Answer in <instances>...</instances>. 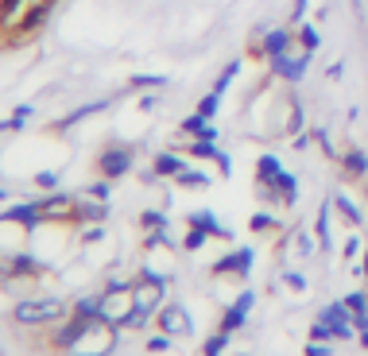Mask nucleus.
I'll return each mask as SVG.
<instances>
[{
  "mask_svg": "<svg viewBox=\"0 0 368 356\" xmlns=\"http://www.w3.org/2000/svg\"><path fill=\"white\" fill-rule=\"evenodd\" d=\"M62 302L59 298H28V302H20L12 310V318L20 321V326H43V321H54L62 318Z\"/></svg>",
  "mask_w": 368,
  "mask_h": 356,
  "instance_id": "obj_1",
  "label": "nucleus"
},
{
  "mask_svg": "<svg viewBox=\"0 0 368 356\" xmlns=\"http://www.w3.org/2000/svg\"><path fill=\"white\" fill-rule=\"evenodd\" d=\"M132 306H136V310H147V314H159V306H163V279L155 275V271H140V279H136V287H132Z\"/></svg>",
  "mask_w": 368,
  "mask_h": 356,
  "instance_id": "obj_2",
  "label": "nucleus"
},
{
  "mask_svg": "<svg viewBox=\"0 0 368 356\" xmlns=\"http://www.w3.org/2000/svg\"><path fill=\"white\" fill-rule=\"evenodd\" d=\"M252 260H256V252H252V248H236V252L221 255V260L214 263V275H241V279H248Z\"/></svg>",
  "mask_w": 368,
  "mask_h": 356,
  "instance_id": "obj_3",
  "label": "nucleus"
},
{
  "mask_svg": "<svg viewBox=\"0 0 368 356\" xmlns=\"http://www.w3.org/2000/svg\"><path fill=\"white\" fill-rule=\"evenodd\" d=\"M272 70L280 74L283 81H302V78H306V70H310V51H302V54H275Z\"/></svg>",
  "mask_w": 368,
  "mask_h": 356,
  "instance_id": "obj_4",
  "label": "nucleus"
},
{
  "mask_svg": "<svg viewBox=\"0 0 368 356\" xmlns=\"http://www.w3.org/2000/svg\"><path fill=\"white\" fill-rule=\"evenodd\" d=\"M252 306H256V294H252V291H241V294H236V302L225 310V318H221V329H225V333H236V329L248 321V310H252Z\"/></svg>",
  "mask_w": 368,
  "mask_h": 356,
  "instance_id": "obj_5",
  "label": "nucleus"
},
{
  "mask_svg": "<svg viewBox=\"0 0 368 356\" xmlns=\"http://www.w3.org/2000/svg\"><path fill=\"white\" fill-rule=\"evenodd\" d=\"M155 318H159V329L163 333H190V314L183 310V306H159V314H155Z\"/></svg>",
  "mask_w": 368,
  "mask_h": 356,
  "instance_id": "obj_6",
  "label": "nucleus"
},
{
  "mask_svg": "<svg viewBox=\"0 0 368 356\" xmlns=\"http://www.w3.org/2000/svg\"><path fill=\"white\" fill-rule=\"evenodd\" d=\"M97 167H101L105 178H120V175H128V171H132V155L120 151V147H113V151H101Z\"/></svg>",
  "mask_w": 368,
  "mask_h": 356,
  "instance_id": "obj_7",
  "label": "nucleus"
},
{
  "mask_svg": "<svg viewBox=\"0 0 368 356\" xmlns=\"http://www.w3.org/2000/svg\"><path fill=\"white\" fill-rule=\"evenodd\" d=\"M186 221H190V229H206V233H209V236H217V240H233V229L221 225L214 209H194Z\"/></svg>",
  "mask_w": 368,
  "mask_h": 356,
  "instance_id": "obj_8",
  "label": "nucleus"
},
{
  "mask_svg": "<svg viewBox=\"0 0 368 356\" xmlns=\"http://www.w3.org/2000/svg\"><path fill=\"white\" fill-rule=\"evenodd\" d=\"M291 39H294V35H291L287 28H275V31H268V35L260 39L256 51L264 54V59H275V54H287V51H291Z\"/></svg>",
  "mask_w": 368,
  "mask_h": 356,
  "instance_id": "obj_9",
  "label": "nucleus"
},
{
  "mask_svg": "<svg viewBox=\"0 0 368 356\" xmlns=\"http://www.w3.org/2000/svg\"><path fill=\"white\" fill-rule=\"evenodd\" d=\"M0 221H8V225L16 221V225H23L28 233H35V225L43 221V209H39V205H12V209L0 213Z\"/></svg>",
  "mask_w": 368,
  "mask_h": 356,
  "instance_id": "obj_10",
  "label": "nucleus"
},
{
  "mask_svg": "<svg viewBox=\"0 0 368 356\" xmlns=\"http://www.w3.org/2000/svg\"><path fill=\"white\" fill-rule=\"evenodd\" d=\"M39 209H43V217H62V213H70V217H74V209H78V205H74L70 194L51 190V197H43V202H39Z\"/></svg>",
  "mask_w": 368,
  "mask_h": 356,
  "instance_id": "obj_11",
  "label": "nucleus"
},
{
  "mask_svg": "<svg viewBox=\"0 0 368 356\" xmlns=\"http://www.w3.org/2000/svg\"><path fill=\"white\" fill-rule=\"evenodd\" d=\"M280 175H283V167H280V159H275V155H260V159H256V186L272 190Z\"/></svg>",
  "mask_w": 368,
  "mask_h": 356,
  "instance_id": "obj_12",
  "label": "nucleus"
},
{
  "mask_svg": "<svg viewBox=\"0 0 368 356\" xmlns=\"http://www.w3.org/2000/svg\"><path fill=\"white\" fill-rule=\"evenodd\" d=\"M268 194H272V197H280L283 205H294V202H299V178H294V175H287V171H283V175L275 178V186L268 190Z\"/></svg>",
  "mask_w": 368,
  "mask_h": 356,
  "instance_id": "obj_13",
  "label": "nucleus"
},
{
  "mask_svg": "<svg viewBox=\"0 0 368 356\" xmlns=\"http://www.w3.org/2000/svg\"><path fill=\"white\" fill-rule=\"evenodd\" d=\"M183 132H186V136H194V139H217V128H214L206 117H202V113L186 117V120H183Z\"/></svg>",
  "mask_w": 368,
  "mask_h": 356,
  "instance_id": "obj_14",
  "label": "nucleus"
},
{
  "mask_svg": "<svg viewBox=\"0 0 368 356\" xmlns=\"http://www.w3.org/2000/svg\"><path fill=\"white\" fill-rule=\"evenodd\" d=\"M341 167H345V175L364 178V175H368V155L361 151V147H349V151L341 155Z\"/></svg>",
  "mask_w": 368,
  "mask_h": 356,
  "instance_id": "obj_15",
  "label": "nucleus"
},
{
  "mask_svg": "<svg viewBox=\"0 0 368 356\" xmlns=\"http://www.w3.org/2000/svg\"><path fill=\"white\" fill-rule=\"evenodd\" d=\"M333 209H338V213H341V217H345L353 229H361V225H364V213L357 209V202H353V197H345V194H333Z\"/></svg>",
  "mask_w": 368,
  "mask_h": 356,
  "instance_id": "obj_16",
  "label": "nucleus"
},
{
  "mask_svg": "<svg viewBox=\"0 0 368 356\" xmlns=\"http://www.w3.org/2000/svg\"><path fill=\"white\" fill-rule=\"evenodd\" d=\"M186 171V163L178 159V155H171V151H163V155H155V175H167V178H178Z\"/></svg>",
  "mask_w": 368,
  "mask_h": 356,
  "instance_id": "obj_17",
  "label": "nucleus"
},
{
  "mask_svg": "<svg viewBox=\"0 0 368 356\" xmlns=\"http://www.w3.org/2000/svg\"><path fill=\"white\" fill-rule=\"evenodd\" d=\"M74 318H81V321H101L105 318L101 298H81V302L74 306Z\"/></svg>",
  "mask_w": 368,
  "mask_h": 356,
  "instance_id": "obj_18",
  "label": "nucleus"
},
{
  "mask_svg": "<svg viewBox=\"0 0 368 356\" xmlns=\"http://www.w3.org/2000/svg\"><path fill=\"white\" fill-rule=\"evenodd\" d=\"M294 39H299V47H302V51H310V54H314L318 47H322V35H318V28H314V23H299Z\"/></svg>",
  "mask_w": 368,
  "mask_h": 356,
  "instance_id": "obj_19",
  "label": "nucleus"
},
{
  "mask_svg": "<svg viewBox=\"0 0 368 356\" xmlns=\"http://www.w3.org/2000/svg\"><path fill=\"white\" fill-rule=\"evenodd\" d=\"M330 205H322L318 217H314V236H318V244H322V248H333V240H330Z\"/></svg>",
  "mask_w": 368,
  "mask_h": 356,
  "instance_id": "obj_20",
  "label": "nucleus"
},
{
  "mask_svg": "<svg viewBox=\"0 0 368 356\" xmlns=\"http://www.w3.org/2000/svg\"><path fill=\"white\" fill-rule=\"evenodd\" d=\"M109 101H89V105H81V109H74L70 117H62L59 120V128H70V124H78V120H86V117H93V113H101Z\"/></svg>",
  "mask_w": 368,
  "mask_h": 356,
  "instance_id": "obj_21",
  "label": "nucleus"
},
{
  "mask_svg": "<svg viewBox=\"0 0 368 356\" xmlns=\"http://www.w3.org/2000/svg\"><path fill=\"white\" fill-rule=\"evenodd\" d=\"M8 268H12V275H39V271H43V263L20 252V255H12V263H8Z\"/></svg>",
  "mask_w": 368,
  "mask_h": 356,
  "instance_id": "obj_22",
  "label": "nucleus"
},
{
  "mask_svg": "<svg viewBox=\"0 0 368 356\" xmlns=\"http://www.w3.org/2000/svg\"><path fill=\"white\" fill-rule=\"evenodd\" d=\"M178 186H186V190H206L209 186V175H206V171H190V167H186L183 175H178Z\"/></svg>",
  "mask_w": 368,
  "mask_h": 356,
  "instance_id": "obj_23",
  "label": "nucleus"
},
{
  "mask_svg": "<svg viewBox=\"0 0 368 356\" xmlns=\"http://www.w3.org/2000/svg\"><path fill=\"white\" fill-rule=\"evenodd\" d=\"M74 213H78V217H81V221H105V217H109V202H93V205H78V209H74Z\"/></svg>",
  "mask_w": 368,
  "mask_h": 356,
  "instance_id": "obj_24",
  "label": "nucleus"
},
{
  "mask_svg": "<svg viewBox=\"0 0 368 356\" xmlns=\"http://www.w3.org/2000/svg\"><path fill=\"white\" fill-rule=\"evenodd\" d=\"M310 341H322V345H326V341H341V337H338V329H333L330 321L318 318L314 326H310Z\"/></svg>",
  "mask_w": 368,
  "mask_h": 356,
  "instance_id": "obj_25",
  "label": "nucleus"
},
{
  "mask_svg": "<svg viewBox=\"0 0 368 356\" xmlns=\"http://www.w3.org/2000/svg\"><path fill=\"white\" fill-rule=\"evenodd\" d=\"M217 109H221V93H217V89H214V93H206V97L198 101V113H202L206 120H214V117H217Z\"/></svg>",
  "mask_w": 368,
  "mask_h": 356,
  "instance_id": "obj_26",
  "label": "nucleus"
},
{
  "mask_svg": "<svg viewBox=\"0 0 368 356\" xmlns=\"http://www.w3.org/2000/svg\"><path fill=\"white\" fill-rule=\"evenodd\" d=\"M236 74H241V62H229L225 70L217 74V81H214V89H217V93H225V89H229V81H233Z\"/></svg>",
  "mask_w": 368,
  "mask_h": 356,
  "instance_id": "obj_27",
  "label": "nucleus"
},
{
  "mask_svg": "<svg viewBox=\"0 0 368 356\" xmlns=\"http://www.w3.org/2000/svg\"><path fill=\"white\" fill-rule=\"evenodd\" d=\"M206 229H190V233H186V240H183V248L186 252H198V248H206Z\"/></svg>",
  "mask_w": 368,
  "mask_h": 356,
  "instance_id": "obj_28",
  "label": "nucleus"
},
{
  "mask_svg": "<svg viewBox=\"0 0 368 356\" xmlns=\"http://www.w3.org/2000/svg\"><path fill=\"white\" fill-rule=\"evenodd\" d=\"M132 86L136 89H159V86H167V78H163V74H140V78H132Z\"/></svg>",
  "mask_w": 368,
  "mask_h": 356,
  "instance_id": "obj_29",
  "label": "nucleus"
},
{
  "mask_svg": "<svg viewBox=\"0 0 368 356\" xmlns=\"http://www.w3.org/2000/svg\"><path fill=\"white\" fill-rule=\"evenodd\" d=\"M225 345H229V333L221 329V333H214L206 341V356H221V352H225Z\"/></svg>",
  "mask_w": 368,
  "mask_h": 356,
  "instance_id": "obj_30",
  "label": "nucleus"
},
{
  "mask_svg": "<svg viewBox=\"0 0 368 356\" xmlns=\"http://www.w3.org/2000/svg\"><path fill=\"white\" fill-rule=\"evenodd\" d=\"M163 244L171 248V233H167V229H151L147 240H144V248H163Z\"/></svg>",
  "mask_w": 368,
  "mask_h": 356,
  "instance_id": "obj_31",
  "label": "nucleus"
},
{
  "mask_svg": "<svg viewBox=\"0 0 368 356\" xmlns=\"http://www.w3.org/2000/svg\"><path fill=\"white\" fill-rule=\"evenodd\" d=\"M248 229L252 233H268V229H275V217L272 213H256V217L248 221Z\"/></svg>",
  "mask_w": 368,
  "mask_h": 356,
  "instance_id": "obj_32",
  "label": "nucleus"
},
{
  "mask_svg": "<svg viewBox=\"0 0 368 356\" xmlns=\"http://www.w3.org/2000/svg\"><path fill=\"white\" fill-rule=\"evenodd\" d=\"M140 221H144V229H147V233H151V229H167V217H163L159 209H147Z\"/></svg>",
  "mask_w": 368,
  "mask_h": 356,
  "instance_id": "obj_33",
  "label": "nucleus"
},
{
  "mask_svg": "<svg viewBox=\"0 0 368 356\" xmlns=\"http://www.w3.org/2000/svg\"><path fill=\"white\" fill-rule=\"evenodd\" d=\"M345 306H349L353 314H368V294H361V291L345 294Z\"/></svg>",
  "mask_w": 368,
  "mask_h": 356,
  "instance_id": "obj_34",
  "label": "nucleus"
},
{
  "mask_svg": "<svg viewBox=\"0 0 368 356\" xmlns=\"http://www.w3.org/2000/svg\"><path fill=\"white\" fill-rule=\"evenodd\" d=\"M35 186H43V190H59V175H54V171H39V175H35Z\"/></svg>",
  "mask_w": 368,
  "mask_h": 356,
  "instance_id": "obj_35",
  "label": "nucleus"
},
{
  "mask_svg": "<svg viewBox=\"0 0 368 356\" xmlns=\"http://www.w3.org/2000/svg\"><path fill=\"white\" fill-rule=\"evenodd\" d=\"M314 139L322 144V151L330 155V159H338V151H333V144H330V132H326V128H314Z\"/></svg>",
  "mask_w": 368,
  "mask_h": 356,
  "instance_id": "obj_36",
  "label": "nucleus"
},
{
  "mask_svg": "<svg viewBox=\"0 0 368 356\" xmlns=\"http://www.w3.org/2000/svg\"><path fill=\"white\" fill-rule=\"evenodd\" d=\"M167 349H171V333H159L147 341V352H167Z\"/></svg>",
  "mask_w": 368,
  "mask_h": 356,
  "instance_id": "obj_37",
  "label": "nucleus"
},
{
  "mask_svg": "<svg viewBox=\"0 0 368 356\" xmlns=\"http://www.w3.org/2000/svg\"><path fill=\"white\" fill-rule=\"evenodd\" d=\"M302 128V105L291 101V120H287V132H299Z\"/></svg>",
  "mask_w": 368,
  "mask_h": 356,
  "instance_id": "obj_38",
  "label": "nucleus"
},
{
  "mask_svg": "<svg viewBox=\"0 0 368 356\" xmlns=\"http://www.w3.org/2000/svg\"><path fill=\"white\" fill-rule=\"evenodd\" d=\"M89 197H93V202H109V182H93V186H89Z\"/></svg>",
  "mask_w": 368,
  "mask_h": 356,
  "instance_id": "obj_39",
  "label": "nucleus"
},
{
  "mask_svg": "<svg viewBox=\"0 0 368 356\" xmlns=\"http://www.w3.org/2000/svg\"><path fill=\"white\" fill-rule=\"evenodd\" d=\"M341 252H345V260H353V255H361V252H364V244H361V240H357V236H349Z\"/></svg>",
  "mask_w": 368,
  "mask_h": 356,
  "instance_id": "obj_40",
  "label": "nucleus"
},
{
  "mask_svg": "<svg viewBox=\"0 0 368 356\" xmlns=\"http://www.w3.org/2000/svg\"><path fill=\"white\" fill-rule=\"evenodd\" d=\"M306 8H310V0H294V8H291V20H294V23H302V16H306Z\"/></svg>",
  "mask_w": 368,
  "mask_h": 356,
  "instance_id": "obj_41",
  "label": "nucleus"
},
{
  "mask_svg": "<svg viewBox=\"0 0 368 356\" xmlns=\"http://www.w3.org/2000/svg\"><path fill=\"white\" fill-rule=\"evenodd\" d=\"M287 287L291 291H306V279H302L299 271H287Z\"/></svg>",
  "mask_w": 368,
  "mask_h": 356,
  "instance_id": "obj_42",
  "label": "nucleus"
},
{
  "mask_svg": "<svg viewBox=\"0 0 368 356\" xmlns=\"http://www.w3.org/2000/svg\"><path fill=\"white\" fill-rule=\"evenodd\" d=\"M306 356H330V349H326L322 341H310V345H306Z\"/></svg>",
  "mask_w": 368,
  "mask_h": 356,
  "instance_id": "obj_43",
  "label": "nucleus"
},
{
  "mask_svg": "<svg viewBox=\"0 0 368 356\" xmlns=\"http://www.w3.org/2000/svg\"><path fill=\"white\" fill-rule=\"evenodd\" d=\"M299 252H302V255H310V252H314V240H310L306 233L299 236Z\"/></svg>",
  "mask_w": 368,
  "mask_h": 356,
  "instance_id": "obj_44",
  "label": "nucleus"
},
{
  "mask_svg": "<svg viewBox=\"0 0 368 356\" xmlns=\"http://www.w3.org/2000/svg\"><path fill=\"white\" fill-rule=\"evenodd\" d=\"M353 326H357V333H364V329H368V314H353Z\"/></svg>",
  "mask_w": 368,
  "mask_h": 356,
  "instance_id": "obj_45",
  "label": "nucleus"
},
{
  "mask_svg": "<svg viewBox=\"0 0 368 356\" xmlns=\"http://www.w3.org/2000/svg\"><path fill=\"white\" fill-rule=\"evenodd\" d=\"M326 74H330V78H333V81H338V78H341V74H345V62H333V66H330V70H326Z\"/></svg>",
  "mask_w": 368,
  "mask_h": 356,
  "instance_id": "obj_46",
  "label": "nucleus"
},
{
  "mask_svg": "<svg viewBox=\"0 0 368 356\" xmlns=\"http://www.w3.org/2000/svg\"><path fill=\"white\" fill-rule=\"evenodd\" d=\"M361 271L368 275V244H364V252H361Z\"/></svg>",
  "mask_w": 368,
  "mask_h": 356,
  "instance_id": "obj_47",
  "label": "nucleus"
},
{
  "mask_svg": "<svg viewBox=\"0 0 368 356\" xmlns=\"http://www.w3.org/2000/svg\"><path fill=\"white\" fill-rule=\"evenodd\" d=\"M357 345H361V349H368V329H364V333H357Z\"/></svg>",
  "mask_w": 368,
  "mask_h": 356,
  "instance_id": "obj_48",
  "label": "nucleus"
},
{
  "mask_svg": "<svg viewBox=\"0 0 368 356\" xmlns=\"http://www.w3.org/2000/svg\"><path fill=\"white\" fill-rule=\"evenodd\" d=\"M4 197H8V194H4V190H0V202H4Z\"/></svg>",
  "mask_w": 368,
  "mask_h": 356,
  "instance_id": "obj_49",
  "label": "nucleus"
}]
</instances>
